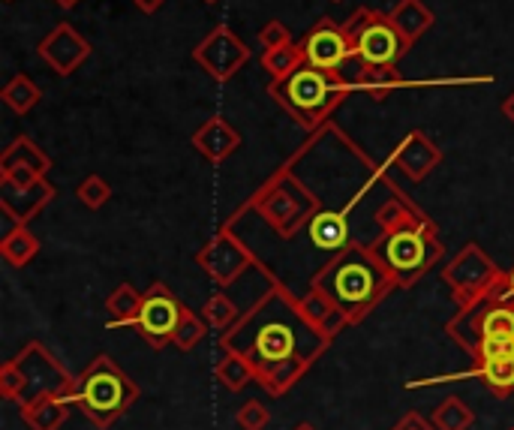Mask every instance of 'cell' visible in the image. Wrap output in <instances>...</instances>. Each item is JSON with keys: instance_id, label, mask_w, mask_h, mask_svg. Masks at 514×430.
<instances>
[{"instance_id": "1", "label": "cell", "mask_w": 514, "mask_h": 430, "mask_svg": "<svg viewBox=\"0 0 514 430\" xmlns=\"http://www.w3.org/2000/svg\"><path fill=\"white\" fill-rule=\"evenodd\" d=\"M274 94L289 109V115L313 127L346 97V85L337 73H325L310 64H301L277 82Z\"/></svg>"}, {"instance_id": "2", "label": "cell", "mask_w": 514, "mask_h": 430, "mask_svg": "<svg viewBox=\"0 0 514 430\" xmlns=\"http://www.w3.org/2000/svg\"><path fill=\"white\" fill-rule=\"evenodd\" d=\"M352 46H355L358 61H364L367 67H379V70L394 67L397 58L406 52V40L400 37V31L379 16H364V25L355 28Z\"/></svg>"}, {"instance_id": "3", "label": "cell", "mask_w": 514, "mask_h": 430, "mask_svg": "<svg viewBox=\"0 0 514 430\" xmlns=\"http://www.w3.org/2000/svg\"><path fill=\"white\" fill-rule=\"evenodd\" d=\"M301 55H304V64H310L316 70L340 73L343 64L349 58H355V46H352V37L346 31H340L331 22H322L319 28H313L307 34V40L301 46Z\"/></svg>"}, {"instance_id": "4", "label": "cell", "mask_w": 514, "mask_h": 430, "mask_svg": "<svg viewBox=\"0 0 514 430\" xmlns=\"http://www.w3.org/2000/svg\"><path fill=\"white\" fill-rule=\"evenodd\" d=\"M376 292V271L364 259H349L334 274V295L343 304H364Z\"/></svg>"}, {"instance_id": "5", "label": "cell", "mask_w": 514, "mask_h": 430, "mask_svg": "<svg viewBox=\"0 0 514 430\" xmlns=\"http://www.w3.org/2000/svg\"><path fill=\"white\" fill-rule=\"evenodd\" d=\"M385 253L397 271H418L427 262V241L418 232H397L388 241Z\"/></svg>"}, {"instance_id": "6", "label": "cell", "mask_w": 514, "mask_h": 430, "mask_svg": "<svg viewBox=\"0 0 514 430\" xmlns=\"http://www.w3.org/2000/svg\"><path fill=\"white\" fill-rule=\"evenodd\" d=\"M139 322H142L145 331L163 337V334H169V331L175 328V322H178V304H175L172 298H166V295H154V298L145 301Z\"/></svg>"}, {"instance_id": "7", "label": "cell", "mask_w": 514, "mask_h": 430, "mask_svg": "<svg viewBox=\"0 0 514 430\" xmlns=\"http://www.w3.org/2000/svg\"><path fill=\"white\" fill-rule=\"evenodd\" d=\"M481 334L484 337H514V310H508V307L490 310L481 322Z\"/></svg>"}, {"instance_id": "8", "label": "cell", "mask_w": 514, "mask_h": 430, "mask_svg": "<svg viewBox=\"0 0 514 430\" xmlns=\"http://www.w3.org/2000/svg\"><path fill=\"white\" fill-rule=\"evenodd\" d=\"M484 376H487V382L496 385V388L514 385V358H487Z\"/></svg>"}, {"instance_id": "9", "label": "cell", "mask_w": 514, "mask_h": 430, "mask_svg": "<svg viewBox=\"0 0 514 430\" xmlns=\"http://www.w3.org/2000/svg\"><path fill=\"white\" fill-rule=\"evenodd\" d=\"M286 334H289V331H286V325H280V322L265 325V328H262V337H259L262 352H268V355H283V352L289 349V337H286Z\"/></svg>"}, {"instance_id": "10", "label": "cell", "mask_w": 514, "mask_h": 430, "mask_svg": "<svg viewBox=\"0 0 514 430\" xmlns=\"http://www.w3.org/2000/svg\"><path fill=\"white\" fill-rule=\"evenodd\" d=\"M481 352L484 358H514V337H484Z\"/></svg>"}, {"instance_id": "11", "label": "cell", "mask_w": 514, "mask_h": 430, "mask_svg": "<svg viewBox=\"0 0 514 430\" xmlns=\"http://www.w3.org/2000/svg\"><path fill=\"white\" fill-rule=\"evenodd\" d=\"M61 7H73V4H79V0H58Z\"/></svg>"}, {"instance_id": "12", "label": "cell", "mask_w": 514, "mask_h": 430, "mask_svg": "<svg viewBox=\"0 0 514 430\" xmlns=\"http://www.w3.org/2000/svg\"><path fill=\"white\" fill-rule=\"evenodd\" d=\"M511 289H514V274H511Z\"/></svg>"}]
</instances>
